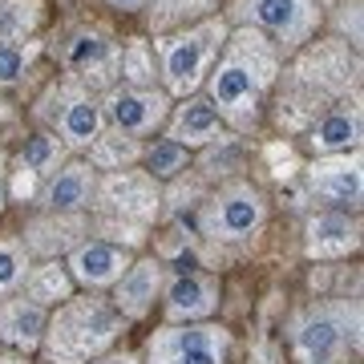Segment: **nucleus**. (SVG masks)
<instances>
[{
	"mask_svg": "<svg viewBox=\"0 0 364 364\" xmlns=\"http://www.w3.org/2000/svg\"><path fill=\"white\" fill-rule=\"evenodd\" d=\"M279 73H284V61H279V49L272 41L255 33V28L235 25L223 41L207 81H203V93L219 109L227 130L247 134L259 126V114L267 105V93L279 81Z\"/></svg>",
	"mask_w": 364,
	"mask_h": 364,
	"instance_id": "obj_1",
	"label": "nucleus"
},
{
	"mask_svg": "<svg viewBox=\"0 0 364 364\" xmlns=\"http://www.w3.org/2000/svg\"><path fill=\"white\" fill-rule=\"evenodd\" d=\"M130 320L102 296H69L49 312L41 356L45 364H90L126 336Z\"/></svg>",
	"mask_w": 364,
	"mask_h": 364,
	"instance_id": "obj_2",
	"label": "nucleus"
},
{
	"mask_svg": "<svg viewBox=\"0 0 364 364\" xmlns=\"http://www.w3.org/2000/svg\"><path fill=\"white\" fill-rule=\"evenodd\" d=\"M231 25L223 16H210V21H198L191 28H178V33H166V37H154V57H158V81L170 97H191V93L203 90L215 57H219L223 41H227Z\"/></svg>",
	"mask_w": 364,
	"mask_h": 364,
	"instance_id": "obj_3",
	"label": "nucleus"
},
{
	"mask_svg": "<svg viewBox=\"0 0 364 364\" xmlns=\"http://www.w3.org/2000/svg\"><path fill=\"white\" fill-rule=\"evenodd\" d=\"M356 81V61L340 45H320V49L304 53L291 69V77L284 81L287 85V102L291 109H308V114H324L336 102H344L348 85Z\"/></svg>",
	"mask_w": 364,
	"mask_h": 364,
	"instance_id": "obj_4",
	"label": "nucleus"
},
{
	"mask_svg": "<svg viewBox=\"0 0 364 364\" xmlns=\"http://www.w3.org/2000/svg\"><path fill=\"white\" fill-rule=\"evenodd\" d=\"M360 304H312L291 320V348L299 364H340L344 348L356 344Z\"/></svg>",
	"mask_w": 364,
	"mask_h": 364,
	"instance_id": "obj_5",
	"label": "nucleus"
},
{
	"mask_svg": "<svg viewBox=\"0 0 364 364\" xmlns=\"http://www.w3.org/2000/svg\"><path fill=\"white\" fill-rule=\"evenodd\" d=\"M37 117L49 126V134L57 142L65 146V150H90L105 130V117H102V97L77 81L61 77L57 85L41 93L37 102Z\"/></svg>",
	"mask_w": 364,
	"mask_h": 364,
	"instance_id": "obj_6",
	"label": "nucleus"
},
{
	"mask_svg": "<svg viewBox=\"0 0 364 364\" xmlns=\"http://www.w3.org/2000/svg\"><path fill=\"white\" fill-rule=\"evenodd\" d=\"M231 21L263 33L279 53H296L316 37L320 4L316 0H235Z\"/></svg>",
	"mask_w": 364,
	"mask_h": 364,
	"instance_id": "obj_7",
	"label": "nucleus"
},
{
	"mask_svg": "<svg viewBox=\"0 0 364 364\" xmlns=\"http://www.w3.org/2000/svg\"><path fill=\"white\" fill-rule=\"evenodd\" d=\"M267 203L251 182H227L198 210V235L210 243H243L263 231Z\"/></svg>",
	"mask_w": 364,
	"mask_h": 364,
	"instance_id": "obj_8",
	"label": "nucleus"
},
{
	"mask_svg": "<svg viewBox=\"0 0 364 364\" xmlns=\"http://www.w3.org/2000/svg\"><path fill=\"white\" fill-rule=\"evenodd\" d=\"M158 207H162V182H154L138 166L109 170V174H97V182H93L90 210H97V219L146 227L158 215Z\"/></svg>",
	"mask_w": 364,
	"mask_h": 364,
	"instance_id": "obj_9",
	"label": "nucleus"
},
{
	"mask_svg": "<svg viewBox=\"0 0 364 364\" xmlns=\"http://www.w3.org/2000/svg\"><path fill=\"white\" fill-rule=\"evenodd\" d=\"M231 356V332L210 320L198 324H166L146 340L142 364H227Z\"/></svg>",
	"mask_w": 364,
	"mask_h": 364,
	"instance_id": "obj_10",
	"label": "nucleus"
},
{
	"mask_svg": "<svg viewBox=\"0 0 364 364\" xmlns=\"http://www.w3.org/2000/svg\"><path fill=\"white\" fill-rule=\"evenodd\" d=\"M117 49L122 41H114V33H105L97 25H81L61 41V65L65 77L85 85V90H109L117 81Z\"/></svg>",
	"mask_w": 364,
	"mask_h": 364,
	"instance_id": "obj_11",
	"label": "nucleus"
},
{
	"mask_svg": "<svg viewBox=\"0 0 364 364\" xmlns=\"http://www.w3.org/2000/svg\"><path fill=\"white\" fill-rule=\"evenodd\" d=\"M170 97L162 85L154 90H130V85H109L102 93V117H105V130L117 134H130V138H142V134H154L166 126L170 117Z\"/></svg>",
	"mask_w": 364,
	"mask_h": 364,
	"instance_id": "obj_12",
	"label": "nucleus"
},
{
	"mask_svg": "<svg viewBox=\"0 0 364 364\" xmlns=\"http://www.w3.org/2000/svg\"><path fill=\"white\" fill-rule=\"evenodd\" d=\"M308 191H312L328 210H356L360 207V150L352 154H328L316 158L308 170Z\"/></svg>",
	"mask_w": 364,
	"mask_h": 364,
	"instance_id": "obj_13",
	"label": "nucleus"
},
{
	"mask_svg": "<svg viewBox=\"0 0 364 364\" xmlns=\"http://www.w3.org/2000/svg\"><path fill=\"white\" fill-rule=\"evenodd\" d=\"M162 130H166L170 142L186 146V150H210L215 142L231 138V130L223 126L219 109L207 102L203 90L191 93V97H178V105H170V117Z\"/></svg>",
	"mask_w": 364,
	"mask_h": 364,
	"instance_id": "obj_14",
	"label": "nucleus"
},
{
	"mask_svg": "<svg viewBox=\"0 0 364 364\" xmlns=\"http://www.w3.org/2000/svg\"><path fill=\"white\" fill-rule=\"evenodd\" d=\"M134 263V251L122 247V243H109V239H81L77 247L65 255V267L73 275V284L90 287V291H102V287H114L122 279V272Z\"/></svg>",
	"mask_w": 364,
	"mask_h": 364,
	"instance_id": "obj_15",
	"label": "nucleus"
},
{
	"mask_svg": "<svg viewBox=\"0 0 364 364\" xmlns=\"http://www.w3.org/2000/svg\"><path fill=\"white\" fill-rule=\"evenodd\" d=\"M69 158V150L57 138H53L49 130L45 134H33L21 150H16V158L9 162V195L16 198H37L41 186H45V178H49L53 170L61 166Z\"/></svg>",
	"mask_w": 364,
	"mask_h": 364,
	"instance_id": "obj_16",
	"label": "nucleus"
},
{
	"mask_svg": "<svg viewBox=\"0 0 364 364\" xmlns=\"http://www.w3.org/2000/svg\"><path fill=\"white\" fill-rule=\"evenodd\" d=\"M93 182H97V170L85 158H65L45 178L37 203L53 215H85V207L93 203Z\"/></svg>",
	"mask_w": 364,
	"mask_h": 364,
	"instance_id": "obj_17",
	"label": "nucleus"
},
{
	"mask_svg": "<svg viewBox=\"0 0 364 364\" xmlns=\"http://www.w3.org/2000/svg\"><path fill=\"white\" fill-rule=\"evenodd\" d=\"M162 308L170 324H198L219 308V279L207 272H178L162 287Z\"/></svg>",
	"mask_w": 364,
	"mask_h": 364,
	"instance_id": "obj_18",
	"label": "nucleus"
},
{
	"mask_svg": "<svg viewBox=\"0 0 364 364\" xmlns=\"http://www.w3.org/2000/svg\"><path fill=\"white\" fill-rule=\"evenodd\" d=\"M360 138H364V114L356 102H336L332 109L316 117L308 126V150L316 158H328V154H352L360 150Z\"/></svg>",
	"mask_w": 364,
	"mask_h": 364,
	"instance_id": "obj_19",
	"label": "nucleus"
},
{
	"mask_svg": "<svg viewBox=\"0 0 364 364\" xmlns=\"http://www.w3.org/2000/svg\"><path fill=\"white\" fill-rule=\"evenodd\" d=\"M162 287H166V267H162V259L146 255V259H134L122 272V279L114 284L109 304L134 324V320H142L154 308V299H162Z\"/></svg>",
	"mask_w": 364,
	"mask_h": 364,
	"instance_id": "obj_20",
	"label": "nucleus"
},
{
	"mask_svg": "<svg viewBox=\"0 0 364 364\" xmlns=\"http://www.w3.org/2000/svg\"><path fill=\"white\" fill-rule=\"evenodd\" d=\"M45 324H49V308L37 304V299H28L25 291L21 296H4L0 299V348L9 352H28L41 348V336H45Z\"/></svg>",
	"mask_w": 364,
	"mask_h": 364,
	"instance_id": "obj_21",
	"label": "nucleus"
},
{
	"mask_svg": "<svg viewBox=\"0 0 364 364\" xmlns=\"http://www.w3.org/2000/svg\"><path fill=\"white\" fill-rule=\"evenodd\" d=\"M304 247L312 259H344L352 251H360V219L348 210H320L308 219Z\"/></svg>",
	"mask_w": 364,
	"mask_h": 364,
	"instance_id": "obj_22",
	"label": "nucleus"
},
{
	"mask_svg": "<svg viewBox=\"0 0 364 364\" xmlns=\"http://www.w3.org/2000/svg\"><path fill=\"white\" fill-rule=\"evenodd\" d=\"M90 235V219L85 215H45V219H33L25 227V243L28 255H45V259H61L77 247L81 239Z\"/></svg>",
	"mask_w": 364,
	"mask_h": 364,
	"instance_id": "obj_23",
	"label": "nucleus"
},
{
	"mask_svg": "<svg viewBox=\"0 0 364 364\" xmlns=\"http://www.w3.org/2000/svg\"><path fill=\"white\" fill-rule=\"evenodd\" d=\"M210 16H219V0H150V28H154V37L191 28L198 21H210Z\"/></svg>",
	"mask_w": 364,
	"mask_h": 364,
	"instance_id": "obj_24",
	"label": "nucleus"
},
{
	"mask_svg": "<svg viewBox=\"0 0 364 364\" xmlns=\"http://www.w3.org/2000/svg\"><path fill=\"white\" fill-rule=\"evenodd\" d=\"M25 296L28 299H37V304H45V308H57V304H65L73 291H77V284H73V275H69L65 259H45L37 263V267H28L25 275Z\"/></svg>",
	"mask_w": 364,
	"mask_h": 364,
	"instance_id": "obj_25",
	"label": "nucleus"
},
{
	"mask_svg": "<svg viewBox=\"0 0 364 364\" xmlns=\"http://www.w3.org/2000/svg\"><path fill=\"white\" fill-rule=\"evenodd\" d=\"M146 142L142 138H130V134H117V130H102V138L85 150V162H90L97 174H109V170H130L142 162Z\"/></svg>",
	"mask_w": 364,
	"mask_h": 364,
	"instance_id": "obj_26",
	"label": "nucleus"
},
{
	"mask_svg": "<svg viewBox=\"0 0 364 364\" xmlns=\"http://www.w3.org/2000/svg\"><path fill=\"white\" fill-rule=\"evenodd\" d=\"M114 85H130V90H154L158 85V57L150 41H126L117 49V81Z\"/></svg>",
	"mask_w": 364,
	"mask_h": 364,
	"instance_id": "obj_27",
	"label": "nucleus"
},
{
	"mask_svg": "<svg viewBox=\"0 0 364 364\" xmlns=\"http://www.w3.org/2000/svg\"><path fill=\"white\" fill-rule=\"evenodd\" d=\"M45 25V0H0V41H33Z\"/></svg>",
	"mask_w": 364,
	"mask_h": 364,
	"instance_id": "obj_28",
	"label": "nucleus"
},
{
	"mask_svg": "<svg viewBox=\"0 0 364 364\" xmlns=\"http://www.w3.org/2000/svg\"><path fill=\"white\" fill-rule=\"evenodd\" d=\"M138 166H142L154 182H170L191 166V150L178 146V142H170L166 134H162V138H154V142L142 150V162H138Z\"/></svg>",
	"mask_w": 364,
	"mask_h": 364,
	"instance_id": "obj_29",
	"label": "nucleus"
},
{
	"mask_svg": "<svg viewBox=\"0 0 364 364\" xmlns=\"http://www.w3.org/2000/svg\"><path fill=\"white\" fill-rule=\"evenodd\" d=\"M33 57H37V41H0V93L28 77Z\"/></svg>",
	"mask_w": 364,
	"mask_h": 364,
	"instance_id": "obj_30",
	"label": "nucleus"
},
{
	"mask_svg": "<svg viewBox=\"0 0 364 364\" xmlns=\"http://www.w3.org/2000/svg\"><path fill=\"white\" fill-rule=\"evenodd\" d=\"M28 267H33V255L21 239H0V299L13 296L16 287L25 284Z\"/></svg>",
	"mask_w": 364,
	"mask_h": 364,
	"instance_id": "obj_31",
	"label": "nucleus"
},
{
	"mask_svg": "<svg viewBox=\"0 0 364 364\" xmlns=\"http://www.w3.org/2000/svg\"><path fill=\"white\" fill-rule=\"evenodd\" d=\"M90 364H142L138 360V352H117V348H109V352H102V356H97V360H90Z\"/></svg>",
	"mask_w": 364,
	"mask_h": 364,
	"instance_id": "obj_32",
	"label": "nucleus"
},
{
	"mask_svg": "<svg viewBox=\"0 0 364 364\" xmlns=\"http://www.w3.org/2000/svg\"><path fill=\"white\" fill-rule=\"evenodd\" d=\"M4 203H9V154L0 150V210H4Z\"/></svg>",
	"mask_w": 364,
	"mask_h": 364,
	"instance_id": "obj_33",
	"label": "nucleus"
},
{
	"mask_svg": "<svg viewBox=\"0 0 364 364\" xmlns=\"http://www.w3.org/2000/svg\"><path fill=\"white\" fill-rule=\"evenodd\" d=\"M109 9H117V13H138V9H150V0H105Z\"/></svg>",
	"mask_w": 364,
	"mask_h": 364,
	"instance_id": "obj_34",
	"label": "nucleus"
},
{
	"mask_svg": "<svg viewBox=\"0 0 364 364\" xmlns=\"http://www.w3.org/2000/svg\"><path fill=\"white\" fill-rule=\"evenodd\" d=\"M0 364H28L21 352H9V348H0Z\"/></svg>",
	"mask_w": 364,
	"mask_h": 364,
	"instance_id": "obj_35",
	"label": "nucleus"
},
{
	"mask_svg": "<svg viewBox=\"0 0 364 364\" xmlns=\"http://www.w3.org/2000/svg\"><path fill=\"white\" fill-rule=\"evenodd\" d=\"M0 117H4V105H0Z\"/></svg>",
	"mask_w": 364,
	"mask_h": 364,
	"instance_id": "obj_36",
	"label": "nucleus"
}]
</instances>
